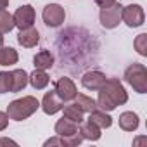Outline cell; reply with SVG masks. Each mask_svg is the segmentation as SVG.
<instances>
[{
    "label": "cell",
    "instance_id": "obj_29",
    "mask_svg": "<svg viewBox=\"0 0 147 147\" xmlns=\"http://www.w3.org/2000/svg\"><path fill=\"white\" fill-rule=\"evenodd\" d=\"M9 5V0H0V11H2V9H5Z\"/></svg>",
    "mask_w": 147,
    "mask_h": 147
},
{
    "label": "cell",
    "instance_id": "obj_1",
    "mask_svg": "<svg viewBox=\"0 0 147 147\" xmlns=\"http://www.w3.org/2000/svg\"><path fill=\"white\" fill-rule=\"evenodd\" d=\"M128 100V94L123 87V83L116 78L106 80L104 85L99 88V97H97V107H100L102 111H113L118 106L126 104Z\"/></svg>",
    "mask_w": 147,
    "mask_h": 147
},
{
    "label": "cell",
    "instance_id": "obj_9",
    "mask_svg": "<svg viewBox=\"0 0 147 147\" xmlns=\"http://www.w3.org/2000/svg\"><path fill=\"white\" fill-rule=\"evenodd\" d=\"M12 18H14V26H18L19 30L30 28V26H33V23H35V9H33V5H30V4L21 5V7L12 14Z\"/></svg>",
    "mask_w": 147,
    "mask_h": 147
},
{
    "label": "cell",
    "instance_id": "obj_15",
    "mask_svg": "<svg viewBox=\"0 0 147 147\" xmlns=\"http://www.w3.org/2000/svg\"><path fill=\"white\" fill-rule=\"evenodd\" d=\"M33 66L35 69H50L54 66V55L49 52V50H40L35 57H33Z\"/></svg>",
    "mask_w": 147,
    "mask_h": 147
},
{
    "label": "cell",
    "instance_id": "obj_23",
    "mask_svg": "<svg viewBox=\"0 0 147 147\" xmlns=\"http://www.w3.org/2000/svg\"><path fill=\"white\" fill-rule=\"evenodd\" d=\"M11 87H12V73L0 71V94L11 92Z\"/></svg>",
    "mask_w": 147,
    "mask_h": 147
},
{
    "label": "cell",
    "instance_id": "obj_6",
    "mask_svg": "<svg viewBox=\"0 0 147 147\" xmlns=\"http://www.w3.org/2000/svg\"><path fill=\"white\" fill-rule=\"evenodd\" d=\"M42 19H43V23H45L47 26L57 28V26H61V24L64 23V19H66V11H64V7H61L59 4H49V5H45V9H43V12H42Z\"/></svg>",
    "mask_w": 147,
    "mask_h": 147
},
{
    "label": "cell",
    "instance_id": "obj_12",
    "mask_svg": "<svg viewBox=\"0 0 147 147\" xmlns=\"http://www.w3.org/2000/svg\"><path fill=\"white\" fill-rule=\"evenodd\" d=\"M18 42L19 45H23L24 49H31V47H36V43L40 42V33L36 28L30 26V28H24L19 31L18 35Z\"/></svg>",
    "mask_w": 147,
    "mask_h": 147
},
{
    "label": "cell",
    "instance_id": "obj_13",
    "mask_svg": "<svg viewBox=\"0 0 147 147\" xmlns=\"http://www.w3.org/2000/svg\"><path fill=\"white\" fill-rule=\"evenodd\" d=\"M50 82V76L43 69H35L31 75H28V83L35 88V90H43Z\"/></svg>",
    "mask_w": 147,
    "mask_h": 147
},
{
    "label": "cell",
    "instance_id": "obj_7",
    "mask_svg": "<svg viewBox=\"0 0 147 147\" xmlns=\"http://www.w3.org/2000/svg\"><path fill=\"white\" fill-rule=\"evenodd\" d=\"M121 9H123V5L118 4V2H114L109 7L100 9V16H99L100 18V24L104 28H107V30L116 28L121 23Z\"/></svg>",
    "mask_w": 147,
    "mask_h": 147
},
{
    "label": "cell",
    "instance_id": "obj_28",
    "mask_svg": "<svg viewBox=\"0 0 147 147\" xmlns=\"http://www.w3.org/2000/svg\"><path fill=\"white\" fill-rule=\"evenodd\" d=\"M5 144H12V145H16V142L11 140V138H0V145H5Z\"/></svg>",
    "mask_w": 147,
    "mask_h": 147
},
{
    "label": "cell",
    "instance_id": "obj_11",
    "mask_svg": "<svg viewBox=\"0 0 147 147\" xmlns=\"http://www.w3.org/2000/svg\"><path fill=\"white\" fill-rule=\"evenodd\" d=\"M106 75L102 71H87L85 75L82 76V85L87 88V90H99L104 82H106Z\"/></svg>",
    "mask_w": 147,
    "mask_h": 147
},
{
    "label": "cell",
    "instance_id": "obj_17",
    "mask_svg": "<svg viewBox=\"0 0 147 147\" xmlns=\"http://www.w3.org/2000/svg\"><path fill=\"white\" fill-rule=\"evenodd\" d=\"M80 133H82V137L83 138H87V140H92V142H95V140H99L100 138V128L94 123V121H85L83 125H82V128H80Z\"/></svg>",
    "mask_w": 147,
    "mask_h": 147
},
{
    "label": "cell",
    "instance_id": "obj_10",
    "mask_svg": "<svg viewBox=\"0 0 147 147\" xmlns=\"http://www.w3.org/2000/svg\"><path fill=\"white\" fill-rule=\"evenodd\" d=\"M40 107L43 109V113H45V114H49V116H50V114H55V113L62 111L64 102L59 99V95L55 94V90H50V92H47V94L43 95Z\"/></svg>",
    "mask_w": 147,
    "mask_h": 147
},
{
    "label": "cell",
    "instance_id": "obj_27",
    "mask_svg": "<svg viewBox=\"0 0 147 147\" xmlns=\"http://www.w3.org/2000/svg\"><path fill=\"white\" fill-rule=\"evenodd\" d=\"M116 2V0H95V4L100 7V9H104V7H109V5H113Z\"/></svg>",
    "mask_w": 147,
    "mask_h": 147
},
{
    "label": "cell",
    "instance_id": "obj_22",
    "mask_svg": "<svg viewBox=\"0 0 147 147\" xmlns=\"http://www.w3.org/2000/svg\"><path fill=\"white\" fill-rule=\"evenodd\" d=\"M14 28V18L11 12H7L5 9L0 11V31L2 33H9Z\"/></svg>",
    "mask_w": 147,
    "mask_h": 147
},
{
    "label": "cell",
    "instance_id": "obj_8",
    "mask_svg": "<svg viewBox=\"0 0 147 147\" xmlns=\"http://www.w3.org/2000/svg\"><path fill=\"white\" fill-rule=\"evenodd\" d=\"M54 90H55V94L59 95V99H61L62 102L73 100V99L76 97V94H78L75 82H73L71 78H67V76L59 78V80L55 82V88H54Z\"/></svg>",
    "mask_w": 147,
    "mask_h": 147
},
{
    "label": "cell",
    "instance_id": "obj_21",
    "mask_svg": "<svg viewBox=\"0 0 147 147\" xmlns=\"http://www.w3.org/2000/svg\"><path fill=\"white\" fill-rule=\"evenodd\" d=\"M62 109H64V116H62V118H66V119H69V121H73V123H76V125L83 123V113H82L75 104H69V106H66V107H62Z\"/></svg>",
    "mask_w": 147,
    "mask_h": 147
},
{
    "label": "cell",
    "instance_id": "obj_18",
    "mask_svg": "<svg viewBox=\"0 0 147 147\" xmlns=\"http://www.w3.org/2000/svg\"><path fill=\"white\" fill-rule=\"evenodd\" d=\"M12 73V87L11 92H21L28 85V73L24 69H14Z\"/></svg>",
    "mask_w": 147,
    "mask_h": 147
},
{
    "label": "cell",
    "instance_id": "obj_16",
    "mask_svg": "<svg viewBox=\"0 0 147 147\" xmlns=\"http://www.w3.org/2000/svg\"><path fill=\"white\" fill-rule=\"evenodd\" d=\"M88 119L94 121L100 130L109 128V126L113 125V118H111L106 111H102V109H94V111L90 113V118H88Z\"/></svg>",
    "mask_w": 147,
    "mask_h": 147
},
{
    "label": "cell",
    "instance_id": "obj_14",
    "mask_svg": "<svg viewBox=\"0 0 147 147\" xmlns=\"http://www.w3.org/2000/svg\"><path fill=\"white\" fill-rule=\"evenodd\" d=\"M118 123H119V128H121V130H125V131H135V130L138 128V123H140V121H138V116H137L135 113L126 111V113L119 114Z\"/></svg>",
    "mask_w": 147,
    "mask_h": 147
},
{
    "label": "cell",
    "instance_id": "obj_3",
    "mask_svg": "<svg viewBox=\"0 0 147 147\" xmlns=\"http://www.w3.org/2000/svg\"><path fill=\"white\" fill-rule=\"evenodd\" d=\"M125 80L137 94H145L147 92V69L144 64L133 62L126 71H125Z\"/></svg>",
    "mask_w": 147,
    "mask_h": 147
},
{
    "label": "cell",
    "instance_id": "obj_24",
    "mask_svg": "<svg viewBox=\"0 0 147 147\" xmlns=\"http://www.w3.org/2000/svg\"><path fill=\"white\" fill-rule=\"evenodd\" d=\"M133 47H135V50H137L140 55H147V35H145V33H140V35L135 38Z\"/></svg>",
    "mask_w": 147,
    "mask_h": 147
},
{
    "label": "cell",
    "instance_id": "obj_19",
    "mask_svg": "<svg viewBox=\"0 0 147 147\" xmlns=\"http://www.w3.org/2000/svg\"><path fill=\"white\" fill-rule=\"evenodd\" d=\"M75 100V106L82 111V113H92L94 109H97V102L92 97H87L83 94H76V97L73 99Z\"/></svg>",
    "mask_w": 147,
    "mask_h": 147
},
{
    "label": "cell",
    "instance_id": "obj_30",
    "mask_svg": "<svg viewBox=\"0 0 147 147\" xmlns=\"http://www.w3.org/2000/svg\"><path fill=\"white\" fill-rule=\"evenodd\" d=\"M2 45H4V33L0 31V47H2Z\"/></svg>",
    "mask_w": 147,
    "mask_h": 147
},
{
    "label": "cell",
    "instance_id": "obj_25",
    "mask_svg": "<svg viewBox=\"0 0 147 147\" xmlns=\"http://www.w3.org/2000/svg\"><path fill=\"white\" fill-rule=\"evenodd\" d=\"M50 145H64L66 147V142H64V138L62 137H54V138H49L47 142H45V147H50Z\"/></svg>",
    "mask_w": 147,
    "mask_h": 147
},
{
    "label": "cell",
    "instance_id": "obj_4",
    "mask_svg": "<svg viewBox=\"0 0 147 147\" xmlns=\"http://www.w3.org/2000/svg\"><path fill=\"white\" fill-rule=\"evenodd\" d=\"M54 130H55V133H57L59 137L64 138L66 145H71V147H73V145H80L82 140H83L78 125L73 123V121H69V119H66V118L59 119V121L55 123Z\"/></svg>",
    "mask_w": 147,
    "mask_h": 147
},
{
    "label": "cell",
    "instance_id": "obj_20",
    "mask_svg": "<svg viewBox=\"0 0 147 147\" xmlns=\"http://www.w3.org/2000/svg\"><path fill=\"white\" fill-rule=\"evenodd\" d=\"M19 61L18 50H14L12 47H0V66H11L16 64Z\"/></svg>",
    "mask_w": 147,
    "mask_h": 147
},
{
    "label": "cell",
    "instance_id": "obj_26",
    "mask_svg": "<svg viewBox=\"0 0 147 147\" xmlns=\"http://www.w3.org/2000/svg\"><path fill=\"white\" fill-rule=\"evenodd\" d=\"M7 125H9V116H7V113H2V111H0V131L5 130Z\"/></svg>",
    "mask_w": 147,
    "mask_h": 147
},
{
    "label": "cell",
    "instance_id": "obj_5",
    "mask_svg": "<svg viewBox=\"0 0 147 147\" xmlns=\"http://www.w3.org/2000/svg\"><path fill=\"white\" fill-rule=\"evenodd\" d=\"M121 21L130 26V28H138L144 24L145 21V14H144V9L142 5L138 4H130L126 7L121 9Z\"/></svg>",
    "mask_w": 147,
    "mask_h": 147
},
{
    "label": "cell",
    "instance_id": "obj_2",
    "mask_svg": "<svg viewBox=\"0 0 147 147\" xmlns=\"http://www.w3.org/2000/svg\"><path fill=\"white\" fill-rule=\"evenodd\" d=\"M38 107H40L38 99H36V97H31V95H26V97H23V99L12 100V102L7 106V116H9V119L23 121V119L30 118L31 114H35Z\"/></svg>",
    "mask_w": 147,
    "mask_h": 147
}]
</instances>
